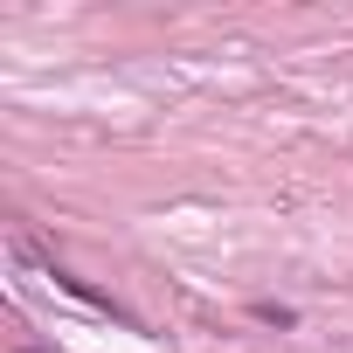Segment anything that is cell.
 Here are the masks:
<instances>
[{
    "label": "cell",
    "instance_id": "obj_1",
    "mask_svg": "<svg viewBox=\"0 0 353 353\" xmlns=\"http://www.w3.org/2000/svg\"><path fill=\"white\" fill-rule=\"evenodd\" d=\"M21 353H35V346H21Z\"/></svg>",
    "mask_w": 353,
    "mask_h": 353
}]
</instances>
